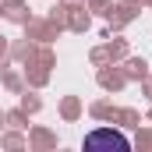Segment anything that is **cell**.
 Wrapping results in <instances>:
<instances>
[{
	"label": "cell",
	"instance_id": "obj_1",
	"mask_svg": "<svg viewBox=\"0 0 152 152\" xmlns=\"http://www.w3.org/2000/svg\"><path fill=\"white\" fill-rule=\"evenodd\" d=\"M85 149H120V152H127L131 142H127V134H120L113 127H99V131L85 134Z\"/></svg>",
	"mask_w": 152,
	"mask_h": 152
}]
</instances>
